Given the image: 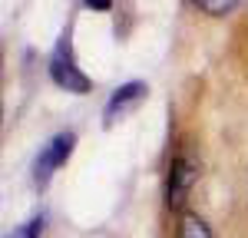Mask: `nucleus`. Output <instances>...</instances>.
Returning a JSON list of instances; mask_svg holds the SVG:
<instances>
[{"label": "nucleus", "instance_id": "f257e3e1", "mask_svg": "<svg viewBox=\"0 0 248 238\" xmlns=\"http://www.w3.org/2000/svg\"><path fill=\"white\" fill-rule=\"evenodd\" d=\"M50 76L57 86H63L66 93H86L90 89V76L83 73L73 60V46H70V37H63L50 57Z\"/></svg>", "mask_w": 248, "mask_h": 238}, {"label": "nucleus", "instance_id": "f03ea898", "mask_svg": "<svg viewBox=\"0 0 248 238\" xmlns=\"http://www.w3.org/2000/svg\"><path fill=\"white\" fill-rule=\"evenodd\" d=\"M73 133H60V136H53L50 142H46V149L40 152L37 165H33V178H37V185L43 189L50 178H53V172H57L60 165L70 159V152H73Z\"/></svg>", "mask_w": 248, "mask_h": 238}, {"label": "nucleus", "instance_id": "7ed1b4c3", "mask_svg": "<svg viewBox=\"0 0 248 238\" xmlns=\"http://www.w3.org/2000/svg\"><path fill=\"white\" fill-rule=\"evenodd\" d=\"M195 178H199V165L192 162V156H182L172 162V169H169V205L172 208H179L186 198H189V192H192V185H195Z\"/></svg>", "mask_w": 248, "mask_h": 238}, {"label": "nucleus", "instance_id": "20e7f679", "mask_svg": "<svg viewBox=\"0 0 248 238\" xmlns=\"http://www.w3.org/2000/svg\"><path fill=\"white\" fill-rule=\"evenodd\" d=\"M142 96H146V86H142V83H126V86H119L113 96H109V103H106V126L116 122L119 116H126Z\"/></svg>", "mask_w": 248, "mask_h": 238}, {"label": "nucleus", "instance_id": "39448f33", "mask_svg": "<svg viewBox=\"0 0 248 238\" xmlns=\"http://www.w3.org/2000/svg\"><path fill=\"white\" fill-rule=\"evenodd\" d=\"M179 238H212V232H209V225H205L202 218L186 215L182 225H179Z\"/></svg>", "mask_w": 248, "mask_h": 238}, {"label": "nucleus", "instance_id": "423d86ee", "mask_svg": "<svg viewBox=\"0 0 248 238\" xmlns=\"http://www.w3.org/2000/svg\"><path fill=\"white\" fill-rule=\"evenodd\" d=\"M199 10H205V14H225V10H232L238 0H192Z\"/></svg>", "mask_w": 248, "mask_h": 238}, {"label": "nucleus", "instance_id": "0eeeda50", "mask_svg": "<svg viewBox=\"0 0 248 238\" xmlns=\"http://www.w3.org/2000/svg\"><path fill=\"white\" fill-rule=\"evenodd\" d=\"M40 228H43V218L30 222V228H27V235H23V238H37V235H40Z\"/></svg>", "mask_w": 248, "mask_h": 238}, {"label": "nucleus", "instance_id": "6e6552de", "mask_svg": "<svg viewBox=\"0 0 248 238\" xmlns=\"http://www.w3.org/2000/svg\"><path fill=\"white\" fill-rule=\"evenodd\" d=\"M86 3H90L93 10H109V7H113V0H86Z\"/></svg>", "mask_w": 248, "mask_h": 238}]
</instances>
